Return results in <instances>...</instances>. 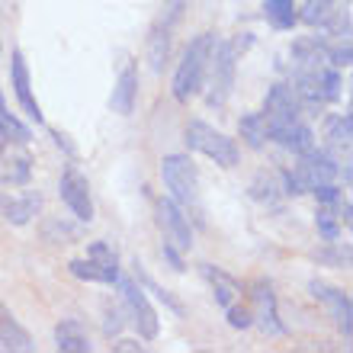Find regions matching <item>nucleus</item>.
I'll return each instance as SVG.
<instances>
[{
  "instance_id": "f257e3e1",
  "label": "nucleus",
  "mask_w": 353,
  "mask_h": 353,
  "mask_svg": "<svg viewBox=\"0 0 353 353\" xmlns=\"http://www.w3.org/2000/svg\"><path fill=\"white\" fill-rule=\"evenodd\" d=\"M254 39L244 32V39H219L215 52L209 58V71H205V106L209 110H222L234 93V77H238V55L251 46Z\"/></svg>"
},
{
  "instance_id": "f03ea898",
  "label": "nucleus",
  "mask_w": 353,
  "mask_h": 353,
  "mask_svg": "<svg viewBox=\"0 0 353 353\" xmlns=\"http://www.w3.org/2000/svg\"><path fill=\"white\" fill-rule=\"evenodd\" d=\"M215 42H219L215 32H199L183 48V55H180V61L174 68V77H170V93H174L176 103H190L203 93L205 71H209V58L215 52Z\"/></svg>"
},
{
  "instance_id": "7ed1b4c3",
  "label": "nucleus",
  "mask_w": 353,
  "mask_h": 353,
  "mask_svg": "<svg viewBox=\"0 0 353 353\" xmlns=\"http://www.w3.org/2000/svg\"><path fill=\"white\" fill-rule=\"evenodd\" d=\"M161 180H164L168 196L186 215L193 212L196 219L203 215V205H199V168H196V161L190 154H183V151L164 154L161 158Z\"/></svg>"
},
{
  "instance_id": "20e7f679",
  "label": "nucleus",
  "mask_w": 353,
  "mask_h": 353,
  "mask_svg": "<svg viewBox=\"0 0 353 353\" xmlns=\"http://www.w3.org/2000/svg\"><path fill=\"white\" fill-rule=\"evenodd\" d=\"M183 141L193 154H203V158H209L212 164H219V168H225V170H232L241 164V148H238V141H234L232 135H225L222 129L209 125L205 119L186 122Z\"/></svg>"
},
{
  "instance_id": "39448f33",
  "label": "nucleus",
  "mask_w": 353,
  "mask_h": 353,
  "mask_svg": "<svg viewBox=\"0 0 353 353\" xmlns=\"http://www.w3.org/2000/svg\"><path fill=\"white\" fill-rule=\"evenodd\" d=\"M116 289H119V299H122V312H125V321H132L135 334L141 341H154L161 334V318H158V308L151 305V296L141 289V283L135 276H125L119 273L116 279Z\"/></svg>"
},
{
  "instance_id": "423d86ee",
  "label": "nucleus",
  "mask_w": 353,
  "mask_h": 353,
  "mask_svg": "<svg viewBox=\"0 0 353 353\" xmlns=\"http://www.w3.org/2000/svg\"><path fill=\"white\" fill-rule=\"evenodd\" d=\"M183 7H186V0H168L164 10H161V17L151 23L148 36H145V58H148V65L154 74H161L164 65L170 61L174 29H176V23L183 19Z\"/></svg>"
},
{
  "instance_id": "0eeeda50",
  "label": "nucleus",
  "mask_w": 353,
  "mask_h": 353,
  "mask_svg": "<svg viewBox=\"0 0 353 353\" xmlns=\"http://www.w3.org/2000/svg\"><path fill=\"white\" fill-rule=\"evenodd\" d=\"M248 305L254 315V327H261L267 337H286L289 327L279 315V302H276V289L270 279H254L248 286Z\"/></svg>"
},
{
  "instance_id": "6e6552de",
  "label": "nucleus",
  "mask_w": 353,
  "mask_h": 353,
  "mask_svg": "<svg viewBox=\"0 0 353 353\" xmlns=\"http://www.w3.org/2000/svg\"><path fill=\"white\" fill-rule=\"evenodd\" d=\"M58 196L71 215H74L81 225H90L97 209H93V196H90V180L81 174L77 164H65L61 176H58Z\"/></svg>"
},
{
  "instance_id": "1a4fd4ad",
  "label": "nucleus",
  "mask_w": 353,
  "mask_h": 353,
  "mask_svg": "<svg viewBox=\"0 0 353 353\" xmlns=\"http://www.w3.org/2000/svg\"><path fill=\"white\" fill-rule=\"evenodd\" d=\"M36 170V158L29 151V141H0V186H29Z\"/></svg>"
},
{
  "instance_id": "9d476101",
  "label": "nucleus",
  "mask_w": 353,
  "mask_h": 353,
  "mask_svg": "<svg viewBox=\"0 0 353 353\" xmlns=\"http://www.w3.org/2000/svg\"><path fill=\"white\" fill-rule=\"evenodd\" d=\"M154 222H158L164 241L176 244L180 251H190V248H193V225H190V215H186L170 196H158V199H154Z\"/></svg>"
},
{
  "instance_id": "9b49d317",
  "label": "nucleus",
  "mask_w": 353,
  "mask_h": 353,
  "mask_svg": "<svg viewBox=\"0 0 353 353\" xmlns=\"http://www.w3.org/2000/svg\"><path fill=\"white\" fill-rule=\"evenodd\" d=\"M261 112H263V119H267V132L302 119V106H299V97L292 93L289 81H276V84L267 87Z\"/></svg>"
},
{
  "instance_id": "f8f14e48",
  "label": "nucleus",
  "mask_w": 353,
  "mask_h": 353,
  "mask_svg": "<svg viewBox=\"0 0 353 353\" xmlns=\"http://www.w3.org/2000/svg\"><path fill=\"white\" fill-rule=\"evenodd\" d=\"M308 292L327 308V315H331L334 327L350 341V334H353V302H350V296H347L344 289L325 283V279H308Z\"/></svg>"
},
{
  "instance_id": "ddd939ff",
  "label": "nucleus",
  "mask_w": 353,
  "mask_h": 353,
  "mask_svg": "<svg viewBox=\"0 0 353 353\" xmlns=\"http://www.w3.org/2000/svg\"><path fill=\"white\" fill-rule=\"evenodd\" d=\"M10 87H13V97H17L19 110L26 112L36 125H42V122H46V116H42V106H39L36 93H32V77H29L26 55H23L19 48H13V52H10Z\"/></svg>"
},
{
  "instance_id": "4468645a",
  "label": "nucleus",
  "mask_w": 353,
  "mask_h": 353,
  "mask_svg": "<svg viewBox=\"0 0 353 353\" xmlns=\"http://www.w3.org/2000/svg\"><path fill=\"white\" fill-rule=\"evenodd\" d=\"M299 176L305 180V186L312 190V186L318 183H331V180H337L341 176V161H337V154H331L327 148H312L302 151L299 154V164H296Z\"/></svg>"
},
{
  "instance_id": "2eb2a0df",
  "label": "nucleus",
  "mask_w": 353,
  "mask_h": 353,
  "mask_svg": "<svg viewBox=\"0 0 353 353\" xmlns=\"http://www.w3.org/2000/svg\"><path fill=\"white\" fill-rule=\"evenodd\" d=\"M39 209H42V196L36 190H23L19 193V186H13L10 193H0V215L13 228H26L39 215Z\"/></svg>"
},
{
  "instance_id": "dca6fc26",
  "label": "nucleus",
  "mask_w": 353,
  "mask_h": 353,
  "mask_svg": "<svg viewBox=\"0 0 353 353\" xmlns=\"http://www.w3.org/2000/svg\"><path fill=\"white\" fill-rule=\"evenodd\" d=\"M199 276L205 279V286L212 289L215 305L222 308V312H225L228 305H234V302L241 299V292H244L241 279H234L228 270L215 267V263H199Z\"/></svg>"
},
{
  "instance_id": "f3484780",
  "label": "nucleus",
  "mask_w": 353,
  "mask_h": 353,
  "mask_svg": "<svg viewBox=\"0 0 353 353\" xmlns=\"http://www.w3.org/2000/svg\"><path fill=\"white\" fill-rule=\"evenodd\" d=\"M110 106L119 116H132L135 112V106H139V61H125L122 65L110 93Z\"/></svg>"
},
{
  "instance_id": "a211bd4d",
  "label": "nucleus",
  "mask_w": 353,
  "mask_h": 353,
  "mask_svg": "<svg viewBox=\"0 0 353 353\" xmlns=\"http://www.w3.org/2000/svg\"><path fill=\"white\" fill-rule=\"evenodd\" d=\"M68 273L81 283H97V286H116L122 267L119 263H103L97 257H74L68 261Z\"/></svg>"
},
{
  "instance_id": "6ab92c4d",
  "label": "nucleus",
  "mask_w": 353,
  "mask_h": 353,
  "mask_svg": "<svg viewBox=\"0 0 353 353\" xmlns=\"http://www.w3.org/2000/svg\"><path fill=\"white\" fill-rule=\"evenodd\" d=\"M289 58H292V74L296 71H318L327 65L325 58V39L321 36H299L289 46Z\"/></svg>"
},
{
  "instance_id": "aec40b11",
  "label": "nucleus",
  "mask_w": 353,
  "mask_h": 353,
  "mask_svg": "<svg viewBox=\"0 0 353 353\" xmlns=\"http://www.w3.org/2000/svg\"><path fill=\"white\" fill-rule=\"evenodd\" d=\"M267 141H273L276 148H283L299 158L302 151H308L315 145V132H312V125H305V122L299 119V122H289V125H279V129H270Z\"/></svg>"
},
{
  "instance_id": "412c9836",
  "label": "nucleus",
  "mask_w": 353,
  "mask_h": 353,
  "mask_svg": "<svg viewBox=\"0 0 353 353\" xmlns=\"http://www.w3.org/2000/svg\"><path fill=\"white\" fill-rule=\"evenodd\" d=\"M55 347L61 353H90L93 344H90V331L81 318H61L55 325Z\"/></svg>"
},
{
  "instance_id": "4be33fe9",
  "label": "nucleus",
  "mask_w": 353,
  "mask_h": 353,
  "mask_svg": "<svg viewBox=\"0 0 353 353\" xmlns=\"http://www.w3.org/2000/svg\"><path fill=\"white\" fill-rule=\"evenodd\" d=\"M0 347L13 353H32L36 350V341L26 327L17 321V315L10 312L3 302H0Z\"/></svg>"
},
{
  "instance_id": "5701e85b",
  "label": "nucleus",
  "mask_w": 353,
  "mask_h": 353,
  "mask_svg": "<svg viewBox=\"0 0 353 353\" xmlns=\"http://www.w3.org/2000/svg\"><path fill=\"white\" fill-rule=\"evenodd\" d=\"M325 148L331 154H350V145H353V116L350 112H334L325 119Z\"/></svg>"
},
{
  "instance_id": "b1692460",
  "label": "nucleus",
  "mask_w": 353,
  "mask_h": 353,
  "mask_svg": "<svg viewBox=\"0 0 353 353\" xmlns=\"http://www.w3.org/2000/svg\"><path fill=\"white\" fill-rule=\"evenodd\" d=\"M135 279H139L141 283V289H145V292H148L151 299H154V302H161V305L168 308L170 315H176V318H183L186 315V308H183V302H180V299L174 296V292H170V289H164L158 283V279L151 276L148 270L141 267V263H135Z\"/></svg>"
},
{
  "instance_id": "393cba45",
  "label": "nucleus",
  "mask_w": 353,
  "mask_h": 353,
  "mask_svg": "<svg viewBox=\"0 0 353 353\" xmlns=\"http://www.w3.org/2000/svg\"><path fill=\"white\" fill-rule=\"evenodd\" d=\"M263 19L276 32H292L299 26L296 19V0H263Z\"/></svg>"
},
{
  "instance_id": "a878e982",
  "label": "nucleus",
  "mask_w": 353,
  "mask_h": 353,
  "mask_svg": "<svg viewBox=\"0 0 353 353\" xmlns=\"http://www.w3.org/2000/svg\"><path fill=\"white\" fill-rule=\"evenodd\" d=\"M42 241L48 244H74L81 241V222H68V219H61V215H52V219H46L42 222Z\"/></svg>"
},
{
  "instance_id": "bb28decb",
  "label": "nucleus",
  "mask_w": 353,
  "mask_h": 353,
  "mask_svg": "<svg viewBox=\"0 0 353 353\" xmlns=\"http://www.w3.org/2000/svg\"><path fill=\"white\" fill-rule=\"evenodd\" d=\"M0 141H32V129L10 110L3 90H0Z\"/></svg>"
},
{
  "instance_id": "cd10ccee",
  "label": "nucleus",
  "mask_w": 353,
  "mask_h": 353,
  "mask_svg": "<svg viewBox=\"0 0 353 353\" xmlns=\"http://www.w3.org/2000/svg\"><path fill=\"white\" fill-rule=\"evenodd\" d=\"M238 135H241L244 145L251 151L267 148L270 141H267V119H263V112H244L238 119Z\"/></svg>"
},
{
  "instance_id": "c85d7f7f",
  "label": "nucleus",
  "mask_w": 353,
  "mask_h": 353,
  "mask_svg": "<svg viewBox=\"0 0 353 353\" xmlns=\"http://www.w3.org/2000/svg\"><path fill=\"white\" fill-rule=\"evenodd\" d=\"M248 193H251L254 203H261V205H276L279 196H283V193H279L276 176L267 174V170H261V174L254 176V180H251V190H248Z\"/></svg>"
},
{
  "instance_id": "c756f323",
  "label": "nucleus",
  "mask_w": 353,
  "mask_h": 353,
  "mask_svg": "<svg viewBox=\"0 0 353 353\" xmlns=\"http://www.w3.org/2000/svg\"><path fill=\"white\" fill-rule=\"evenodd\" d=\"M315 228H318V234H321V241H341V232H344V225H341L337 212L334 209H327V205H318Z\"/></svg>"
},
{
  "instance_id": "7c9ffc66",
  "label": "nucleus",
  "mask_w": 353,
  "mask_h": 353,
  "mask_svg": "<svg viewBox=\"0 0 353 353\" xmlns=\"http://www.w3.org/2000/svg\"><path fill=\"white\" fill-rule=\"evenodd\" d=\"M318 263H327V267H350V248L341 241H325L321 251L312 254Z\"/></svg>"
},
{
  "instance_id": "2f4dec72",
  "label": "nucleus",
  "mask_w": 353,
  "mask_h": 353,
  "mask_svg": "<svg viewBox=\"0 0 353 353\" xmlns=\"http://www.w3.org/2000/svg\"><path fill=\"white\" fill-rule=\"evenodd\" d=\"M276 183H279V193L289 196V199H299V196H305V193H308L305 180L299 176V170H296V168H279Z\"/></svg>"
},
{
  "instance_id": "473e14b6",
  "label": "nucleus",
  "mask_w": 353,
  "mask_h": 353,
  "mask_svg": "<svg viewBox=\"0 0 353 353\" xmlns=\"http://www.w3.org/2000/svg\"><path fill=\"white\" fill-rule=\"evenodd\" d=\"M318 81H321L325 103H337V100H341V87H344V81H341V68L325 65L321 71H318Z\"/></svg>"
},
{
  "instance_id": "72a5a7b5",
  "label": "nucleus",
  "mask_w": 353,
  "mask_h": 353,
  "mask_svg": "<svg viewBox=\"0 0 353 353\" xmlns=\"http://www.w3.org/2000/svg\"><path fill=\"white\" fill-rule=\"evenodd\" d=\"M225 318H228V327H234V331H248V327H254V315H251V305L248 302H234V305L225 308Z\"/></svg>"
},
{
  "instance_id": "f704fd0d",
  "label": "nucleus",
  "mask_w": 353,
  "mask_h": 353,
  "mask_svg": "<svg viewBox=\"0 0 353 353\" xmlns=\"http://www.w3.org/2000/svg\"><path fill=\"white\" fill-rule=\"evenodd\" d=\"M125 327V312L119 305H106L103 308V337H119Z\"/></svg>"
},
{
  "instance_id": "c9c22d12",
  "label": "nucleus",
  "mask_w": 353,
  "mask_h": 353,
  "mask_svg": "<svg viewBox=\"0 0 353 353\" xmlns=\"http://www.w3.org/2000/svg\"><path fill=\"white\" fill-rule=\"evenodd\" d=\"M308 193H312V196L318 199V205H327V209H334V205L341 203V199H344V190H341V186H337L334 180H331V183H318V186H312Z\"/></svg>"
},
{
  "instance_id": "e433bc0d",
  "label": "nucleus",
  "mask_w": 353,
  "mask_h": 353,
  "mask_svg": "<svg viewBox=\"0 0 353 353\" xmlns=\"http://www.w3.org/2000/svg\"><path fill=\"white\" fill-rule=\"evenodd\" d=\"M87 257H97L103 263H119V251L110 241H90L87 244Z\"/></svg>"
},
{
  "instance_id": "4c0bfd02",
  "label": "nucleus",
  "mask_w": 353,
  "mask_h": 353,
  "mask_svg": "<svg viewBox=\"0 0 353 353\" xmlns=\"http://www.w3.org/2000/svg\"><path fill=\"white\" fill-rule=\"evenodd\" d=\"M161 257H164V261L170 263V270H174V273H183V270H186V263H183V251H180L176 244H170V241L161 244Z\"/></svg>"
},
{
  "instance_id": "58836bf2",
  "label": "nucleus",
  "mask_w": 353,
  "mask_h": 353,
  "mask_svg": "<svg viewBox=\"0 0 353 353\" xmlns=\"http://www.w3.org/2000/svg\"><path fill=\"white\" fill-rule=\"evenodd\" d=\"M116 353H141L145 344H141V337H116V344H112Z\"/></svg>"
},
{
  "instance_id": "ea45409f",
  "label": "nucleus",
  "mask_w": 353,
  "mask_h": 353,
  "mask_svg": "<svg viewBox=\"0 0 353 353\" xmlns=\"http://www.w3.org/2000/svg\"><path fill=\"white\" fill-rule=\"evenodd\" d=\"M52 139H55V145H58V148H65L68 154H74V145L68 141V135H61V132H52Z\"/></svg>"
},
{
  "instance_id": "a19ab883",
  "label": "nucleus",
  "mask_w": 353,
  "mask_h": 353,
  "mask_svg": "<svg viewBox=\"0 0 353 353\" xmlns=\"http://www.w3.org/2000/svg\"><path fill=\"white\" fill-rule=\"evenodd\" d=\"M0 58H3V39H0Z\"/></svg>"
}]
</instances>
